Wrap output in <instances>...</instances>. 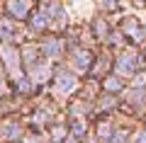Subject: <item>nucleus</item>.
Instances as JSON below:
<instances>
[{
    "label": "nucleus",
    "mask_w": 146,
    "mask_h": 143,
    "mask_svg": "<svg viewBox=\"0 0 146 143\" xmlns=\"http://www.w3.org/2000/svg\"><path fill=\"white\" fill-rule=\"evenodd\" d=\"M0 56H3V63H5L7 68H17V63H20V51H17L12 44L0 46Z\"/></svg>",
    "instance_id": "nucleus-1"
},
{
    "label": "nucleus",
    "mask_w": 146,
    "mask_h": 143,
    "mask_svg": "<svg viewBox=\"0 0 146 143\" xmlns=\"http://www.w3.org/2000/svg\"><path fill=\"white\" fill-rule=\"evenodd\" d=\"M29 12V5H27V0H7V15H12L15 20L25 17Z\"/></svg>",
    "instance_id": "nucleus-2"
},
{
    "label": "nucleus",
    "mask_w": 146,
    "mask_h": 143,
    "mask_svg": "<svg viewBox=\"0 0 146 143\" xmlns=\"http://www.w3.org/2000/svg\"><path fill=\"white\" fill-rule=\"evenodd\" d=\"M73 87H76V78H73L71 73H58V78H56V90H58V92H71Z\"/></svg>",
    "instance_id": "nucleus-3"
},
{
    "label": "nucleus",
    "mask_w": 146,
    "mask_h": 143,
    "mask_svg": "<svg viewBox=\"0 0 146 143\" xmlns=\"http://www.w3.org/2000/svg\"><path fill=\"white\" fill-rule=\"evenodd\" d=\"M71 58L76 61V68H80V71H85L88 63H90V53H88V51H80V49H76Z\"/></svg>",
    "instance_id": "nucleus-4"
},
{
    "label": "nucleus",
    "mask_w": 146,
    "mask_h": 143,
    "mask_svg": "<svg viewBox=\"0 0 146 143\" xmlns=\"http://www.w3.org/2000/svg\"><path fill=\"white\" fill-rule=\"evenodd\" d=\"M105 87H107V90H119V80H117V78H107V82H105Z\"/></svg>",
    "instance_id": "nucleus-5"
},
{
    "label": "nucleus",
    "mask_w": 146,
    "mask_h": 143,
    "mask_svg": "<svg viewBox=\"0 0 146 143\" xmlns=\"http://www.w3.org/2000/svg\"><path fill=\"white\" fill-rule=\"evenodd\" d=\"M5 90V75H3V71H0V92Z\"/></svg>",
    "instance_id": "nucleus-6"
}]
</instances>
